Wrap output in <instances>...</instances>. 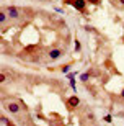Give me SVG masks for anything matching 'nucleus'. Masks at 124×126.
<instances>
[{
	"label": "nucleus",
	"instance_id": "9d476101",
	"mask_svg": "<svg viewBox=\"0 0 124 126\" xmlns=\"http://www.w3.org/2000/svg\"><path fill=\"white\" fill-rule=\"evenodd\" d=\"M75 51H80V43L75 41Z\"/></svg>",
	"mask_w": 124,
	"mask_h": 126
},
{
	"label": "nucleus",
	"instance_id": "7ed1b4c3",
	"mask_svg": "<svg viewBox=\"0 0 124 126\" xmlns=\"http://www.w3.org/2000/svg\"><path fill=\"white\" fill-rule=\"evenodd\" d=\"M69 3H72L77 10H82V12H85V3H87V0H70Z\"/></svg>",
	"mask_w": 124,
	"mask_h": 126
},
{
	"label": "nucleus",
	"instance_id": "39448f33",
	"mask_svg": "<svg viewBox=\"0 0 124 126\" xmlns=\"http://www.w3.org/2000/svg\"><path fill=\"white\" fill-rule=\"evenodd\" d=\"M67 103H69L70 107L74 108V107H77L78 103H80V100H78V98H77V97H70V98H69V100H67Z\"/></svg>",
	"mask_w": 124,
	"mask_h": 126
},
{
	"label": "nucleus",
	"instance_id": "f8f14e48",
	"mask_svg": "<svg viewBox=\"0 0 124 126\" xmlns=\"http://www.w3.org/2000/svg\"><path fill=\"white\" fill-rule=\"evenodd\" d=\"M105 121H106V123L111 121V115H106V116H105Z\"/></svg>",
	"mask_w": 124,
	"mask_h": 126
},
{
	"label": "nucleus",
	"instance_id": "ddd939ff",
	"mask_svg": "<svg viewBox=\"0 0 124 126\" xmlns=\"http://www.w3.org/2000/svg\"><path fill=\"white\" fill-rule=\"evenodd\" d=\"M87 2H90V3H95V5L100 3V0H87Z\"/></svg>",
	"mask_w": 124,
	"mask_h": 126
},
{
	"label": "nucleus",
	"instance_id": "6e6552de",
	"mask_svg": "<svg viewBox=\"0 0 124 126\" xmlns=\"http://www.w3.org/2000/svg\"><path fill=\"white\" fill-rule=\"evenodd\" d=\"M87 118L90 120V121H95V115H93V113H88V115H87Z\"/></svg>",
	"mask_w": 124,
	"mask_h": 126
},
{
	"label": "nucleus",
	"instance_id": "423d86ee",
	"mask_svg": "<svg viewBox=\"0 0 124 126\" xmlns=\"http://www.w3.org/2000/svg\"><path fill=\"white\" fill-rule=\"evenodd\" d=\"M7 20H8V13H7V12H0V23L2 25H5V21H7Z\"/></svg>",
	"mask_w": 124,
	"mask_h": 126
},
{
	"label": "nucleus",
	"instance_id": "1a4fd4ad",
	"mask_svg": "<svg viewBox=\"0 0 124 126\" xmlns=\"http://www.w3.org/2000/svg\"><path fill=\"white\" fill-rule=\"evenodd\" d=\"M7 80V75L5 74H0V82H5Z\"/></svg>",
	"mask_w": 124,
	"mask_h": 126
},
{
	"label": "nucleus",
	"instance_id": "0eeeda50",
	"mask_svg": "<svg viewBox=\"0 0 124 126\" xmlns=\"http://www.w3.org/2000/svg\"><path fill=\"white\" fill-rule=\"evenodd\" d=\"M88 79H90V74H88V72H85V74L80 75V82H87Z\"/></svg>",
	"mask_w": 124,
	"mask_h": 126
},
{
	"label": "nucleus",
	"instance_id": "4468645a",
	"mask_svg": "<svg viewBox=\"0 0 124 126\" xmlns=\"http://www.w3.org/2000/svg\"><path fill=\"white\" fill-rule=\"evenodd\" d=\"M121 98L124 100V89H123V92H121Z\"/></svg>",
	"mask_w": 124,
	"mask_h": 126
},
{
	"label": "nucleus",
	"instance_id": "9b49d317",
	"mask_svg": "<svg viewBox=\"0 0 124 126\" xmlns=\"http://www.w3.org/2000/svg\"><path fill=\"white\" fill-rule=\"evenodd\" d=\"M70 70V65H65V67H62V72H69Z\"/></svg>",
	"mask_w": 124,
	"mask_h": 126
},
{
	"label": "nucleus",
	"instance_id": "f03ea898",
	"mask_svg": "<svg viewBox=\"0 0 124 126\" xmlns=\"http://www.w3.org/2000/svg\"><path fill=\"white\" fill-rule=\"evenodd\" d=\"M5 12L8 13L10 18H18V16H20V10L16 8V7H7V8H5Z\"/></svg>",
	"mask_w": 124,
	"mask_h": 126
},
{
	"label": "nucleus",
	"instance_id": "20e7f679",
	"mask_svg": "<svg viewBox=\"0 0 124 126\" xmlns=\"http://www.w3.org/2000/svg\"><path fill=\"white\" fill-rule=\"evenodd\" d=\"M60 54H62V51H60V49H52V51L49 52V57H51V59H59Z\"/></svg>",
	"mask_w": 124,
	"mask_h": 126
},
{
	"label": "nucleus",
	"instance_id": "dca6fc26",
	"mask_svg": "<svg viewBox=\"0 0 124 126\" xmlns=\"http://www.w3.org/2000/svg\"><path fill=\"white\" fill-rule=\"evenodd\" d=\"M7 126H13V125H12V123H8V125H7Z\"/></svg>",
	"mask_w": 124,
	"mask_h": 126
},
{
	"label": "nucleus",
	"instance_id": "f257e3e1",
	"mask_svg": "<svg viewBox=\"0 0 124 126\" xmlns=\"http://www.w3.org/2000/svg\"><path fill=\"white\" fill-rule=\"evenodd\" d=\"M5 108H7L10 113H20V110H21L20 103H16V102H10V103H7V105H5Z\"/></svg>",
	"mask_w": 124,
	"mask_h": 126
},
{
	"label": "nucleus",
	"instance_id": "2eb2a0df",
	"mask_svg": "<svg viewBox=\"0 0 124 126\" xmlns=\"http://www.w3.org/2000/svg\"><path fill=\"white\" fill-rule=\"evenodd\" d=\"M119 2V5H124V0H118Z\"/></svg>",
	"mask_w": 124,
	"mask_h": 126
}]
</instances>
